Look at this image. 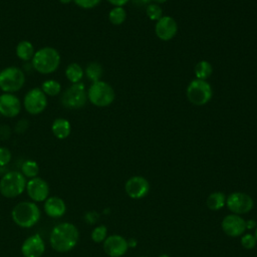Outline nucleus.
Returning a JSON list of instances; mask_svg holds the SVG:
<instances>
[{
    "label": "nucleus",
    "mask_w": 257,
    "mask_h": 257,
    "mask_svg": "<svg viewBox=\"0 0 257 257\" xmlns=\"http://www.w3.org/2000/svg\"><path fill=\"white\" fill-rule=\"evenodd\" d=\"M79 239L78 229L68 222L56 225L49 236L51 247L57 252H68L75 247Z\"/></svg>",
    "instance_id": "f257e3e1"
},
{
    "label": "nucleus",
    "mask_w": 257,
    "mask_h": 257,
    "mask_svg": "<svg viewBox=\"0 0 257 257\" xmlns=\"http://www.w3.org/2000/svg\"><path fill=\"white\" fill-rule=\"evenodd\" d=\"M32 67L41 74H49L57 70L60 64L59 52L50 46H45L35 51L31 59Z\"/></svg>",
    "instance_id": "f03ea898"
},
{
    "label": "nucleus",
    "mask_w": 257,
    "mask_h": 257,
    "mask_svg": "<svg viewBox=\"0 0 257 257\" xmlns=\"http://www.w3.org/2000/svg\"><path fill=\"white\" fill-rule=\"evenodd\" d=\"M11 216L14 223L19 227L30 228L39 221L40 210L33 202H21L13 208Z\"/></svg>",
    "instance_id": "7ed1b4c3"
},
{
    "label": "nucleus",
    "mask_w": 257,
    "mask_h": 257,
    "mask_svg": "<svg viewBox=\"0 0 257 257\" xmlns=\"http://www.w3.org/2000/svg\"><path fill=\"white\" fill-rule=\"evenodd\" d=\"M114 90L110 84L105 81L98 80L92 82L87 90V99L95 106H108L114 100Z\"/></svg>",
    "instance_id": "20e7f679"
},
{
    "label": "nucleus",
    "mask_w": 257,
    "mask_h": 257,
    "mask_svg": "<svg viewBox=\"0 0 257 257\" xmlns=\"http://www.w3.org/2000/svg\"><path fill=\"white\" fill-rule=\"evenodd\" d=\"M26 179L22 173L11 171L0 180V193L6 198H15L26 189Z\"/></svg>",
    "instance_id": "39448f33"
},
{
    "label": "nucleus",
    "mask_w": 257,
    "mask_h": 257,
    "mask_svg": "<svg viewBox=\"0 0 257 257\" xmlns=\"http://www.w3.org/2000/svg\"><path fill=\"white\" fill-rule=\"evenodd\" d=\"M25 83L23 70L16 66H8L0 71V89L6 93L20 90Z\"/></svg>",
    "instance_id": "423d86ee"
},
{
    "label": "nucleus",
    "mask_w": 257,
    "mask_h": 257,
    "mask_svg": "<svg viewBox=\"0 0 257 257\" xmlns=\"http://www.w3.org/2000/svg\"><path fill=\"white\" fill-rule=\"evenodd\" d=\"M87 101V91L82 82L71 84L60 96L62 106L69 109H78L85 105Z\"/></svg>",
    "instance_id": "0eeeda50"
},
{
    "label": "nucleus",
    "mask_w": 257,
    "mask_h": 257,
    "mask_svg": "<svg viewBox=\"0 0 257 257\" xmlns=\"http://www.w3.org/2000/svg\"><path fill=\"white\" fill-rule=\"evenodd\" d=\"M187 97L190 102L195 105H204L212 97V87L206 80L194 79L187 87Z\"/></svg>",
    "instance_id": "6e6552de"
},
{
    "label": "nucleus",
    "mask_w": 257,
    "mask_h": 257,
    "mask_svg": "<svg viewBox=\"0 0 257 257\" xmlns=\"http://www.w3.org/2000/svg\"><path fill=\"white\" fill-rule=\"evenodd\" d=\"M23 106L28 113L33 115L39 114L47 106V95L40 87L31 88L24 95Z\"/></svg>",
    "instance_id": "1a4fd4ad"
},
{
    "label": "nucleus",
    "mask_w": 257,
    "mask_h": 257,
    "mask_svg": "<svg viewBox=\"0 0 257 257\" xmlns=\"http://www.w3.org/2000/svg\"><path fill=\"white\" fill-rule=\"evenodd\" d=\"M226 205L228 209L236 215L249 213L254 206V201L246 193L234 192L226 198Z\"/></svg>",
    "instance_id": "9d476101"
},
{
    "label": "nucleus",
    "mask_w": 257,
    "mask_h": 257,
    "mask_svg": "<svg viewBox=\"0 0 257 257\" xmlns=\"http://www.w3.org/2000/svg\"><path fill=\"white\" fill-rule=\"evenodd\" d=\"M124 191L132 199H142L149 194L150 183L142 176H134L126 181Z\"/></svg>",
    "instance_id": "9b49d317"
},
{
    "label": "nucleus",
    "mask_w": 257,
    "mask_h": 257,
    "mask_svg": "<svg viewBox=\"0 0 257 257\" xmlns=\"http://www.w3.org/2000/svg\"><path fill=\"white\" fill-rule=\"evenodd\" d=\"M127 249V240L120 235H110L103 241V250L109 257H121Z\"/></svg>",
    "instance_id": "f8f14e48"
},
{
    "label": "nucleus",
    "mask_w": 257,
    "mask_h": 257,
    "mask_svg": "<svg viewBox=\"0 0 257 257\" xmlns=\"http://www.w3.org/2000/svg\"><path fill=\"white\" fill-rule=\"evenodd\" d=\"M222 230L230 237H239L246 230V221L240 215L231 214L224 217L221 223Z\"/></svg>",
    "instance_id": "ddd939ff"
},
{
    "label": "nucleus",
    "mask_w": 257,
    "mask_h": 257,
    "mask_svg": "<svg viewBox=\"0 0 257 257\" xmlns=\"http://www.w3.org/2000/svg\"><path fill=\"white\" fill-rule=\"evenodd\" d=\"M21 110V101L14 93L3 92L0 94V115L15 117Z\"/></svg>",
    "instance_id": "4468645a"
},
{
    "label": "nucleus",
    "mask_w": 257,
    "mask_h": 257,
    "mask_svg": "<svg viewBox=\"0 0 257 257\" xmlns=\"http://www.w3.org/2000/svg\"><path fill=\"white\" fill-rule=\"evenodd\" d=\"M178 31L176 20L171 16H162L155 25V33L161 40L168 41L174 38Z\"/></svg>",
    "instance_id": "2eb2a0df"
},
{
    "label": "nucleus",
    "mask_w": 257,
    "mask_h": 257,
    "mask_svg": "<svg viewBox=\"0 0 257 257\" xmlns=\"http://www.w3.org/2000/svg\"><path fill=\"white\" fill-rule=\"evenodd\" d=\"M26 191L32 201L42 202L48 198L49 187L46 181L39 177H35L27 182Z\"/></svg>",
    "instance_id": "dca6fc26"
},
{
    "label": "nucleus",
    "mask_w": 257,
    "mask_h": 257,
    "mask_svg": "<svg viewBox=\"0 0 257 257\" xmlns=\"http://www.w3.org/2000/svg\"><path fill=\"white\" fill-rule=\"evenodd\" d=\"M45 250V244L40 235L34 234L28 237L22 244L21 252L24 257H41Z\"/></svg>",
    "instance_id": "f3484780"
},
{
    "label": "nucleus",
    "mask_w": 257,
    "mask_h": 257,
    "mask_svg": "<svg viewBox=\"0 0 257 257\" xmlns=\"http://www.w3.org/2000/svg\"><path fill=\"white\" fill-rule=\"evenodd\" d=\"M66 210L65 203L58 197H50L45 200L44 211L51 218H59L64 215Z\"/></svg>",
    "instance_id": "a211bd4d"
},
{
    "label": "nucleus",
    "mask_w": 257,
    "mask_h": 257,
    "mask_svg": "<svg viewBox=\"0 0 257 257\" xmlns=\"http://www.w3.org/2000/svg\"><path fill=\"white\" fill-rule=\"evenodd\" d=\"M51 132L55 138L59 140H64L71 133V124L66 118H55L51 124Z\"/></svg>",
    "instance_id": "6ab92c4d"
},
{
    "label": "nucleus",
    "mask_w": 257,
    "mask_h": 257,
    "mask_svg": "<svg viewBox=\"0 0 257 257\" xmlns=\"http://www.w3.org/2000/svg\"><path fill=\"white\" fill-rule=\"evenodd\" d=\"M34 53H35L34 47L32 43L28 40H22L16 46V55L19 59L23 61L31 60Z\"/></svg>",
    "instance_id": "aec40b11"
},
{
    "label": "nucleus",
    "mask_w": 257,
    "mask_h": 257,
    "mask_svg": "<svg viewBox=\"0 0 257 257\" xmlns=\"http://www.w3.org/2000/svg\"><path fill=\"white\" fill-rule=\"evenodd\" d=\"M83 74L84 71L82 67L76 62L69 63L65 68V76L72 84L80 82V80L83 77Z\"/></svg>",
    "instance_id": "412c9836"
},
{
    "label": "nucleus",
    "mask_w": 257,
    "mask_h": 257,
    "mask_svg": "<svg viewBox=\"0 0 257 257\" xmlns=\"http://www.w3.org/2000/svg\"><path fill=\"white\" fill-rule=\"evenodd\" d=\"M207 206L212 211H218L226 205V196L222 192H214L207 198Z\"/></svg>",
    "instance_id": "4be33fe9"
},
{
    "label": "nucleus",
    "mask_w": 257,
    "mask_h": 257,
    "mask_svg": "<svg viewBox=\"0 0 257 257\" xmlns=\"http://www.w3.org/2000/svg\"><path fill=\"white\" fill-rule=\"evenodd\" d=\"M84 73L90 81L95 82V81L100 80L102 73H103V69H102V66L100 63H98L96 61H92L86 65Z\"/></svg>",
    "instance_id": "5701e85b"
},
{
    "label": "nucleus",
    "mask_w": 257,
    "mask_h": 257,
    "mask_svg": "<svg viewBox=\"0 0 257 257\" xmlns=\"http://www.w3.org/2000/svg\"><path fill=\"white\" fill-rule=\"evenodd\" d=\"M194 72L197 79L206 80L208 77L211 76L213 72V66L209 61L201 60L196 64Z\"/></svg>",
    "instance_id": "b1692460"
},
{
    "label": "nucleus",
    "mask_w": 257,
    "mask_h": 257,
    "mask_svg": "<svg viewBox=\"0 0 257 257\" xmlns=\"http://www.w3.org/2000/svg\"><path fill=\"white\" fill-rule=\"evenodd\" d=\"M41 90L48 96H55L61 91V84L55 79H47L42 82Z\"/></svg>",
    "instance_id": "393cba45"
},
{
    "label": "nucleus",
    "mask_w": 257,
    "mask_h": 257,
    "mask_svg": "<svg viewBox=\"0 0 257 257\" xmlns=\"http://www.w3.org/2000/svg\"><path fill=\"white\" fill-rule=\"evenodd\" d=\"M21 173L25 178L33 179V178L37 177V175L39 173V166L35 161L27 160L22 164Z\"/></svg>",
    "instance_id": "a878e982"
},
{
    "label": "nucleus",
    "mask_w": 257,
    "mask_h": 257,
    "mask_svg": "<svg viewBox=\"0 0 257 257\" xmlns=\"http://www.w3.org/2000/svg\"><path fill=\"white\" fill-rule=\"evenodd\" d=\"M126 13L123 7H114L108 13V20L113 25H120L124 22Z\"/></svg>",
    "instance_id": "bb28decb"
},
{
    "label": "nucleus",
    "mask_w": 257,
    "mask_h": 257,
    "mask_svg": "<svg viewBox=\"0 0 257 257\" xmlns=\"http://www.w3.org/2000/svg\"><path fill=\"white\" fill-rule=\"evenodd\" d=\"M146 14L151 20H159L163 16L162 8L156 3H150L146 7Z\"/></svg>",
    "instance_id": "cd10ccee"
},
{
    "label": "nucleus",
    "mask_w": 257,
    "mask_h": 257,
    "mask_svg": "<svg viewBox=\"0 0 257 257\" xmlns=\"http://www.w3.org/2000/svg\"><path fill=\"white\" fill-rule=\"evenodd\" d=\"M107 237V228L104 225H99L95 227L91 232V239L95 243H100Z\"/></svg>",
    "instance_id": "c85d7f7f"
},
{
    "label": "nucleus",
    "mask_w": 257,
    "mask_h": 257,
    "mask_svg": "<svg viewBox=\"0 0 257 257\" xmlns=\"http://www.w3.org/2000/svg\"><path fill=\"white\" fill-rule=\"evenodd\" d=\"M257 240L253 234H245L241 238V245L243 248L250 250L256 246Z\"/></svg>",
    "instance_id": "c756f323"
},
{
    "label": "nucleus",
    "mask_w": 257,
    "mask_h": 257,
    "mask_svg": "<svg viewBox=\"0 0 257 257\" xmlns=\"http://www.w3.org/2000/svg\"><path fill=\"white\" fill-rule=\"evenodd\" d=\"M101 0H73V2L82 9H91L97 6Z\"/></svg>",
    "instance_id": "7c9ffc66"
},
{
    "label": "nucleus",
    "mask_w": 257,
    "mask_h": 257,
    "mask_svg": "<svg viewBox=\"0 0 257 257\" xmlns=\"http://www.w3.org/2000/svg\"><path fill=\"white\" fill-rule=\"evenodd\" d=\"M11 161V152L5 148L0 147V167H4Z\"/></svg>",
    "instance_id": "2f4dec72"
},
{
    "label": "nucleus",
    "mask_w": 257,
    "mask_h": 257,
    "mask_svg": "<svg viewBox=\"0 0 257 257\" xmlns=\"http://www.w3.org/2000/svg\"><path fill=\"white\" fill-rule=\"evenodd\" d=\"M11 136V128L6 125V124H2L0 125V140H7L9 139Z\"/></svg>",
    "instance_id": "473e14b6"
},
{
    "label": "nucleus",
    "mask_w": 257,
    "mask_h": 257,
    "mask_svg": "<svg viewBox=\"0 0 257 257\" xmlns=\"http://www.w3.org/2000/svg\"><path fill=\"white\" fill-rule=\"evenodd\" d=\"M28 127V121L26 119H20L15 125V132L17 134H23Z\"/></svg>",
    "instance_id": "72a5a7b5"
},
{
    "label": "nucleus",
    "mask_w": 257,
    "mask_h": 257,
    "mask_svg": "<svg viewBox=\"0 0 257 257\" xmlns=\"http://www.w3.org/2000/svg\"><path fill=\"white\" fill-rule=\"evenodd\" d=\"M85 219H86V222H88L90 224H93L98 219V214L95 213V212H89V213L86 214Z\"/></svg>",
    "instance_id": "f704fd0d"
},
{
    "label": "nucleus",
    "mask_w": 257,
    "mask_h": 257,
    "mask_svg": "<svg viewBox=\"0 0 257 257\" xmlns=\"http://www.w3.org/2000/svg\"><path fill=\"white\" fill-rule=\"evenodd\" d=\"M111 5H113L114 7H122L123 5H125L130 0H107Z\"/></svg>",
    "instance_id": "c9c22d12"
},
{
    "label": "nucleus",
    "mask_w": 257,
    "mask_h": 257,
    "mask_svg": "<svg viewBox=\"0 0 257 257\" xmlns=\"http://www.w3.org/2000/svg\"><path fill=\"white\" fill-rule=\"evenodd\" d=\"M151 1L152 0H132L134 5H136L138 7H145V6L147 7Z\"/></svg>",
    "instance_id": "e433bc0d"
},
{
    "label": "nucleus",
    "mask_w": 257,
    "mask_h": 257,
    "mask_svg": "<svg viewBox=\"0 0 257 257\" xmlns=\"http://www.w3.org/2000/svg\"><path fill=\"white\" fill-rule=\"evenodd\" d=\"M256 227V222L253 221V220H249V221H246V229H252Z\"/></svg>",
    "instance_id": "4c0bfd02"
},
{
    "label": "nucleus",
    "mask_w": 257,
    "mask_h": 257,
    "mask_svg": "<svg viewBox=\"0 0 257 257\" xmlns=\"http://www.w3.org/2000/svg\"><path fill=\"white\" fill-rule=\"evenodd\" d=\"M127 244H128V248L130 247H136L137 246V240L136 239H130L127 241Z\"/></svg>",
    "instance_id": "58836bf2"
},
{
    "label": "nucleus",
    "mask_w": 257,
    "mask_h": 257,
    "mask_svg": "<svg viewBox=\"0 0 257 257\" xmlns=\"http://www.w3.org/2000/svg\"><path fill=\"white\" fill-rule=\"evenodd\" d=\"M73 0H59V2H61L62 4H69L71 3Z\"/></svg>",
    "instance_id": "ea45409f"
},
{
    "label": "nucleus",
    "mask_w": 257,
    "mask_h": 257,
    "mask_svg": "<svg viewBox=\"0 0 257 257\" xmlns=\"http://www.w3.org/2000/svg\"><path fill=\"white\" fill-rule=\"evenodd\" d=\"M154 1L156 4H161V3H165L167 0H152Z\"/></svg>",
    "instance_id": "a19ab883"
},
{
    "label": "nucleus",
    "mask_w": 257,
    "mask_h": 257,
    "mask_svg": "<svg viewBox=\"0 0 257 257\" xmlns=\"http://www.w3.org/2000/svg\"><path fill=\"white\" fill-rule=\"evenodd\" d=\"M159 257H171V256L168 255V254H162V255H160Z\"/></svg>",
    "instance_id": "79ce46f5"
},
{
    "label": "nucleus",
    "mask_w": 257,
    "mask_h": 257,
    "mask_svg": "<svg viewBox=\"0 0 257 257\" xmlns=\"http://www.w3.org/2000/svg\"><path fill=\"white\" fill-rule=\"evenodd\" d=\"M254 236H255V238H256V240H257V226H256V229H255V234H254Z\"/></svg>",
    "instance_id": "37998d69"
},
{
    "label": "nucleus",
    "mask_w": 257,
    "mask_h": 257,
    "mask_svg": "<svg viewBox=\"0 0 257 257\" xmlns=\"http://www.w3.org/2000/svg\"><path fill=\"white\" fill-rule=\"evenodd\" d=\"M140 257H148V256H140Z\"/></svg>",
    "instance_id": "c03bdc74"
}]
</instances>
